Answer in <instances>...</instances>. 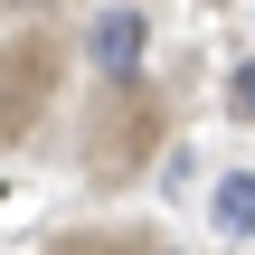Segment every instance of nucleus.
Wrapping results in <instances>:
<instances>
[{
  "mask_svg": "<svg viewBox=\"0 0 255 255\" xmlns=\"http://www.w3.org/2000/svg\"><path fill=\"white\" fill-rule=\"evenodd\" d=\"M85 47H95L104 76H132V66H142V9H104V19L85 28Z\"/></svg>",
  "mask_w": 255,
  "mask_h": 255,
  "instance_id": "obj_1",
  "label": "nucleus"
},
{
  "mask_svg": "<svg viewBox=\"0 0 255 255\" xmlns=\"http://www.w3.org/2000/svg\"><path fill=\"white\" fill-rule=\"evenodd\" d=\"M218 227H227V237L255 227V170H227V180H218Z\"/></svg>",
  "mask_w": 255,
  "mask_h": 255,
  "instance_id": "obj_2",
  "label": "nucleus"
},
{
  "mask_svg": "<svg viewBox=\"0 0 255 255\" xmlns=\"http://www.w3.org/2000/svg\"><path fill=\"white\" fill-rule=\"evenodd\" d=\"M237 114H246V123H255V57H246V66H237Z\"/></svg>",
  "mask_w": 255,
  "mask_h": 255,
  "instance_id": "obj_3",
  "label": "nucleus"
},
{
  "mask_svg": "<svg viewBox=\"0 0 255 255\" xmlns=\"http://www.w3.org/2000/svg\"><path fill=\"white\" fill-rule=\"evenodd\" d=\"M9 9H47V0H9Z\"/></svg>",
  "mask_w": 255,
  "mask_h": 255,
  "instance_id": "obj_4",
  "label": "nucleus"
}]
</instances>
